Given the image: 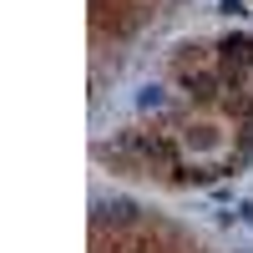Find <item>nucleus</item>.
Masks as SVG:
<instances>
[{
	"label": "nucleus",
	"mask_w": 253,
	"mask_h": 253,
	"mask_svg": "<svg viewBox=\"0 0 253 253\" xmlns=\"http://www.w3.org/2000/svg\"><path fill=\"white\" fill-rule=\"evenodd\" d=\"M223 51H228V61H238V66L253 61V46H248V41H233V46H223Z\"/></svg>",
	"instance_id": "f257e3e1"
},
{
	"label": "nucleus",
	"mask_w": 253,
	"mask_h": 253,
	"mask_svg": "<svg viewBox=\"0 0 253 253\" xmlns=\"http://www.w3.org/2000/svg\"><path fill=\"white\" fill-rule=\"evenodd\" d=\"M238 218H243V223L253 228V203H243V208H238Z\"/></svg>",
	"instance_id": "f03ea898"
}]
</instances>
